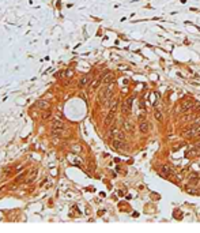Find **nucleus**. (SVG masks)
<instances>
[{
	"instance_id": "obj_5",
	"label": "nucleus",
	"mask_w": 200,
	"mask_h": 233,
	"mask_svg": "<svg viewBox=\"0 0 200 233\" xmlns=\"http://www.w3.org/2000/svg\"><path fill=\"white\" fill-rule=\"evenodd\" d=\"M114 113H116V111H112V109H110V112L106 115V117H105V121H104V124L106 125V127L112 124V121H113V119H114Z\"/></svg>"
},
{
	"instance_id": "obj_1",
	"label": "nucleus",
	"mask_w": 200,
	"mask_h": 233,
	"mask_svg": "<svg viewBox=\"0 0 200 233\" xmlns=\"http://www.w3.org/2000/svg\"><path fill=\"white\" fill-rule=\"evenodd\" d=\"M132 104H133V97H128L125 101L123 102V106H121V112L124 115H129L132 111Z\"/></svg>"
},
{
	"instance_id": "obj_8",
	"label": "nucleus",
	"mask_w": 200,
	"mask_h": 233,
	"mask_svg": "<svg viewBox=\"0 0 200 233\" xmlns=\"http://www.w3.org/2000/svg\"><path fill=\"white\" fill-rule=\"evenodd\" d=\"M90 81H91V77H90V75H84V77L80 78V81H79V86L83 87V86H86V85L90 83Z\"/></svg>"
},
{
	"instance_id": "obj_3",
	"label": "nucleus",
	"mask_w": 200,
	"mask_h": 233,
	"mask_svg": "<svg viewBox=\"0 0 200 233\" xmlns=\"http://www.w3.org/2000/svg\"><path fill=\"white\" fill-rule=\"evenodd\" d=\"M193 105H195V102H193L192 100H185V101L181 102L180 112H186V111H189V109L193 108Z\"/></svg>"
},
{
	"instance_id": "obj_15",
	"label": "nucleus",
	"mask_w": 200,
	"mask_h": 233,
	"mask_svg": "<svg viewBox=\"0 0 200 233\" xmlns=\"http://www.w3.org/2000/svg\"><path fill=\"white\" fill-rule=\"evenodd\" d=\"M36 176H37V169H33V171L30 172V175L27 176V183H31L36 180Z\"/></svg>"
},
{
	"instance_id": "obj_10",
	"label": "nucleus",
	"mask_w": 200,
	"mask_h": 233,
	"mask_svg": "<svg viewBox=\"0 0 200 233\" xmlns=\"http://www.w3.org/2000/svg\"><path fill=\"white\" fill-rule=\"evenodd\" d=\"M113 79H114V75L109 72V74H106V75H105V77L102 78V82H104L105 85H109V83H112V82H113Z\"/></svg>"
},
{
	"instance_id": "obj_19",
	"label": "nucleus",
	"mask_w": 200,
	"mask_h": 233,
	"mask_svg": "<svg viewBox=\"0 0 200 233\" xmlns=\"http://www.w3.org/2000/svg\"><path fill=\"white\" fill-rule=\"evenodd\" d=\"M49 117H50V112H44V115H42L44 120H46V119H49Z\"/></svg>"
},
{
	"instance_id": "obj_16",
	"label": "nucleus",
	"mask_w": 200,
	"mask_h": 233,
	"mask_svg": "<svg viewBox=\"0 0 200 233\" xmlns=\"http://www.w3.org/2000/svg\"><path fill=\"white\" fill-rule=\"evenodd\" d=\"M102 82V78H98V79H95L93 83H91V87H90V90H95L98 86H100V83Z\"/></svg>"
},
{
	"instance_id": "obj_6",
	"label": "nucleus",
	"mask_w": 200,
	"mask_h": 233,
	"mask_svg": "<svg viewBox=\"0 0 200 233\" xmlns=\"http://www.w3.org/2000/svg\"><path fill=\"white\" fill-rule=\"evenodd\" d=\"M139 130H140L142 134H147L148 130H150V124L144 120H140V124H139Z\"/></svg>"
},
{
	"instance_id": "obj_11",
	"label": "nucleus",
	"mask_w": 200,
	"mask_h": 233,
	"mask_svg": "<svg viewBox=\"0 0 200 233\" xmlns=\"http://www.w3.org/2000/svg\"><path fill=\"white\" fill-rule=\"evenodd\" d=\"M112 146L116 150H120V149H123V147H124V142H123V140H120V139H114L113 142H112Z\"/></svg>"
},
{
	"instance_id": "obj_7",
	"label": "nucleus",
	"mask_w": 200,
	"mask_h": 233,
	"mask_svg": "<svg viewBox=\"0 0 200 233\" xmlns=\"http://www.w3.org/2000/svg\"><path fill=\"white\" fill-rule=\"evenodd\" d=\"M161 173H162V176H165V177H173L174 176V173L171 172V169L169 168V166H162Z\"/></svg>"
},
{
	"instance_id": "obj_4",
	"label": "nucleus",
	"mask_w": 200,
	"mask_h": 233,
	"mask_svg": "<svg viewBox=\"0 0 200 233\" xmlns=\"http://www.w3.org/2000/svg\"><path fill=\"white\" fill-rule=\"evenodd\" d=\"M199 154H200V149L195 144V146H192L188 152H186L185 157H186V158H195L196 156H199Z\"/></svg>"
},
{
	"instance_id": "obj_2",
	"label": "nucleus",
	"mask_w": 200,
	"mask_h": 233,
	"mask_svg": "<svg viewBox=\"0 0 200 233\" xmlns=\"http://www.w3.org/2000/svg\"><path fill=\"white\" fill-rule=\"evenodd\" d=\"M112 94H113V90H112V86H108L106 89H104L102 91H101V94H100V98L102 100V101H108V100L112 97Z\"/></svg>"
},
{
	"instance_id": "obj_14",
	"label": "nucleus",
	"mask_w": 200,
	"mask_h": 233,
	"mask_svg": "<svg viewBox=\"0 0 200 233\" xmlns=\"http://www.w3.org/2000/svg\"><path fill=\"white\" fill-rule=\"evenodd\" d=\"M52 128H64V123L61 120H59V119H56V120H53Z\"/></svg>"
},
{
	"instance_id": "obj_18",
	"label": "nucleus",
	"mask_w": 200,
	"mask_h": 233,
	"mask_svg": "<svg viewBox=\"0 0 200 233\" xmlns=\"http://www.w3.org/2000/svg\"><path fill=\"white\" fill-rule=\"evenodd\" d=\"M113 136H116V139L124 140V138H125V135H124V132H121V131H119V130H117V131H116V134H114Z\"/></svg>"
},
{
	"instance_id": "obj_9",
	"label": "nucleus",
	"mask_w": 200,
	"mask_h": 233,
	"mask_svg": "<svg viewBox=\"0 0 200 233\" xmlns=\"http://www.w3.org/2000/svg\"><path fill=\"white\" fill-rule=\"evenodd\" d=\"M36 106L40 109H48L49 108V102L45 101V100H41V101H37L36 102Z\"/></svg>"
},
{
	"instance_id": "obj_13",
	"label": "nucleus",
	"mask_w": 200,
	"mask_h": 233,
	"mask_svg": "<svg viewBox=\"0 0 200 233\" xmlns=\"http://www.w3.org/2000/svg\"><path fill=\"white\" fill-rule=\"evenodd\" d=\"M154 117L157 119L158 121H162V120H163V116H162V112H161L158 108H154Z\"/></svg>"
},
{
	"instance_id": "obj_17",
	"label": "nucleus",
	"mask_w": 200,
	"mask_h": 233,
	"mask_svg": "<svg viewBox=\"0 0 200 233\" xmlns=\"http://www.w3.org/2000/svg\"><path fill=\"white\" fill-rule=\"evenodd\" d=\"M189 181L192 183V184H196V183H199V177L196 173H192V175L189 176Z\"/></svg>"
},
{
	"instance_id": "obj_12",
	"label": "nucleus",
	"mask_w": 200,
	"mask_h": 233,
	"mask_svg": "<svg viewBox=\"0 0 200 233\" xmlns=\"http://www.w3.org/2000/svg\"><path fill=\"white\" fill-rule=\"evenodd\" d=\"M63 134H64V128H52L53 136H61Z\"/></svg>"
},
{
	"instance_id": "obj_21",
	"label": "nucleus",
	"mask_w": 200,
	"mask_h": 233,
	"mask_svg": "<svg viewBox=\"0 0 200 233\" xmlns=\"http://www.w3.org/2000/svg\"><path fill=\"white\" fill-rule=\"evenodd\" d=\"M193 125H200V117H199V119H196L195 123H193Z\"/></svg>"
},
{
	"instance_id": "obj_20",
	"label": "nucleus",
	"mask_w": 200,
	"mask_h": 233,
	"mask_svg": "<svg viewBox=\"0 0 200 233\" xmlns=\"http://www.w3.org/2000/svg\"><path fill=\"white\" fill-rule=\"evenodd\" d=\"M186 192H189V194H192V195H198L199 194L198 191H193L192 188H186Z\"/></svg>"
}]
</instances>
